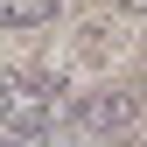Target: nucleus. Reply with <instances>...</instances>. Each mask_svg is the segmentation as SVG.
<instances>
[{
	"instance_id": "nucleus-4",
	"label": "nucleus",
	"mask_w": 147,
	"mask_h": 147,
	"mask_svg": "<svg viewBox=\"0 0 147 147\" xmlns=\"http://www.w3.org/2000/svg\"><path fill=\"white\" fill-rule=\"evenodd\" d=\"M119 14H147V0H119Z\"/></svg>"
},
{
	"instance_id": "nucleus-2",
	"label": "nucleus",
	"mask_w": 147,
	"mask_h": 147,
	"mask_svg": "<svg viewBox=\"0 0 147 147\" xmlns=\"http://www.w3.org/2000/svg\"><path fill=\"white\" fill-rule=\"evenodd\" d=\"M119 42H126V28H119V14H91V21L77 28V56L91 63V70H105L119 56Z\"/></svg>"
},
{
	"instance_id": "nucleus-3",
	"label": "nucleus",
	"mask_w": 147,
	"mask_h": 147,
	"mask_svg": "<svg viewBox=\"0 0 147 147\" xmlns=\"http://www.w3.org/2000/svg\"><path fill=\"white\" fill-rule=\"evenodd\" d=\"M56 21V0H0V28L28 35V28H49Z\"/></svg>"
},
{
	"instance_id": "nucleus-5",
	"label": "nucleus",
	"mask_w": 147,
	"mask_h": 147,
	"mask_svg": "<svg viewBox=\"0 0 147 147\" xmlns=\"http://www.w3.org/2000/svg\"><path fill=\"white\" fill-rule=\"evenodd\" d=\"M7 91H14V77H7V70H0V105H7Z\"/></svg>"
},
{
	"instance_id": "nucleus-1",
	"label": "nucleus",
	"mask_w": 147,
	"mask_h": 147,
	"mask_svg": "<svg viewBox=\"0 0 147 147\" xmlns=\"http://www.w3.org/2000/svg\"><path fill=\"white\" fill-rule=\"evenodd\" d=\"M140 119V91L133 84H105V91H84V98H70V112H63V126L70 133H84V140H119L126 126Z\"/></svg>"
}]
</instances>
